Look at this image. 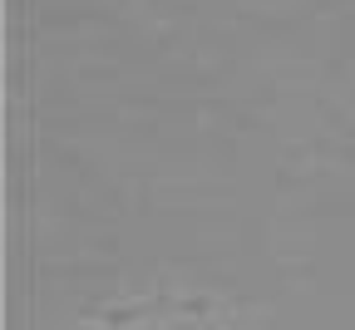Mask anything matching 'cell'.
Instances as JSON below:
<instances>
[{"instance_id":"1","label":"cell","mask_w":355,"mask_h":330,"mask_svg":"<svg viewBox=\"0 0 355 330\" xmlns=\"http://www.w3.org/2000/svg\"><path fill=\"white\" fill-rule=\"evenodd\" d=\"M84 330H242L217 301L202 296H133L119 306H104L84 320Z\"/></svg>"}]
</instances>
